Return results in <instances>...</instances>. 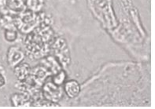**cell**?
<instances>
[{"mask_svg":"<svg viewBox=\"0 0 155 109\" xmlns=\"http://www.w3.org/2000/svg\"><path fill=\"white\" fill-rule=\"evenodd\" d=\"M43 95L44 98L52 102H58L62 97V90L59 86L53 82H48L43 86Z\"/></svg>","mask_w":155,"mask_h":109,"instance_id":"6da1fadb","label":"cell"},{"mask_svg":"<svg viewBox=\"0 0 155 109\" xmlns=\"http://www.w3.org/2000/svg\"><path fill=\"white\" fill-rule=\"evenodd\" d=\"M25 59V53L18 46H11L7 52V62L11 68L16 67Z\"/></svg>","mask_w":155,"mask_h":109,"instance_id":"7a4b0ae2","label":"cell"},{"mask_svg":"<svg viewBox=\"0 0 155 109\" xmlns=\"http://www.w3.org/2000/svg\"><path fill=\"white\" fill-rule=\"evenodd\" d=\"M64 90L69 98H77L81 93V85L76 80H69L65 82Z\"/></svg>","mask_w":155,"mask_h":109,"instance_id":"3957f363","label":"cell"},{"mask_svg":"<svg viewBox=\"0 0 155 109\" xmlns=\"http://www.w3.org/2000/svg\"><path fill=\"white\" fill-rule=\"evenodd\" d=\"M31 72L29 64L26 63H20L17 66L14 67V74L17 79L21 81L26 79L28 77Z\"/></svg>","mask_w":155,"mask_h":109,"instance_id":"277c9868","label":"cell"},{"mask_svg":"<svg viewBox=\"0 0 155 109\" xmlns=\"http://www.w3.org/2000/svg\"><path fill=\"white\" fill-rule=\"evenodd\" d=\"M11 102L15 107H22L29 102V97L25 94H14L11 96Z\"/></svg>","mask_w":155,"mask_h":109,"instance_id":"5b68a950","label":"cell"},{"mask_svg":"<svg viewBox=\"0 0 155 109\" xmlns=\"http://www.w3.org/2000/svg\"><path fill=\"white\" fill-rule=\"evenodd\" d=\"M25 5L31 11L38 13L43 8L44 0H25Z\"/></svg>","mask_w":155,"mask_h":109,"instance_id":"8992f818","label":"cell"},{"mask_svg":"<svg viewBox=\"0 0 155 109\" xmlns=\"http://www.w3.org/2000/svg\"><path fill=\"white\" fill-rule=\"evenodd\" d=\"M24 0H7V4L14 11H21L24 7Z\"/></svg>","mask_w":155,"mask_h":109,"instance_id":"52a82bcc","label":"cell"},{"mask_svg":"<svg viewBox=\"0 0 155 109\" xmlns=\"http://www.w3.org/2000/svg\"><path fill=\"white\" fill-rule=\"evenodd\" d=\"M65 77H66L65 72L61 71V72H58V74L55 75L53 79H52V80H53L54 83H55L58 86H61V84H63L65 82Z\"/></svg>","mask_w":155,"mask_h":109,"instance_id":"ba28073f","label":"cell"},{"mask_svg":"<svg viewBox=\"0 0 155 109\" xmlns=\"http://www.w3.org/2000/svg\"><path fill=\"white\" fill-rule=\"evenodd\" d=\"M18 37L17 31L14 29H7L5 31V39L8 42H14Z\"/></svg>","mask_w":155,"mask_h":109,"instance_id":"9c48e42d","label":"cell"},{"mask_svg":"<svg viewBox=\"0 0 155 109\" xmlns=\"http://www.w3.org/2000/svg\"><path fill=\"white\" fill-rule=\"evenodd\" d=\"M6 85V79L3 75L0 72V88H2Z\"/></svg>","mask_w":155,"mask_h":109,"instance_id":"30bf717a","label":"cell"}]
</instances>
